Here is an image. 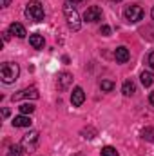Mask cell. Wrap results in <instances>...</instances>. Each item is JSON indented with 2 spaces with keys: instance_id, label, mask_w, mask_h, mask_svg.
<instances>
[{
  "instance_id": "cb8c5ba5",
  "label": "cell",
  "mask_w": 154,
  "mask_h": 156,
  "mask_svg": "<svg viewBox=\"0 0 154 156\" xmlns=\"http://www.w3.org/2000/svg\"><path fill=\"white\" fill-rule=\"evenodd\" d=\"M11 4V0H2V7H7Z\"/></svg>"
},
{
  "instance_id": "4316f807",
  "label": "cell",
  "mask_w": 154,
  "mask_h": 156,
  "mask_svg": "<svg viewBox=\"0 0 154 156\" xmlns=\"http://www.w3.org/2000/svg\"><path fill=\"white\" fill-rule=\"evenodd\" d=\"M114 2H120V0H114Z\"/></svg>"
},
{
  "instance_id": "d6986e66",
  "label": "cell",
  "mask_w": 154,
  "mask_h": 156,
  "mask_svg": "<svg viewBox=\"0 0 154 156\" xmlns=\"http://www.w3.org/2000/svg\"><path fill=\"white\" fill-rule=\"evenodd\" d=\"M102 156H120V154H118V151H116L113 145H105L102 149Z\"/></svg>"
},
{
  "instance_id": "7402d4cb",
  "label": "cell",
  "mask_w": 154,
  "mask_h": 156,
  "mask_svg": "<svg viewBox=\"0 0 154 156\" xmlns=\"http://www.w3.org/2000/svg\"><path fill=\"white\" fill-rule=\"evenodd\" d=\"M147 62H149V66H151V67L154 69V51L151 53V55H149V58H147Z\"/></svg>"
},
{
  "instance_id": "2e32d148",
  "label": "cell",
  "mask_w": 154,
  "mask_h": 156,
  "mask_svg": "<svg viewBox=\"0 0 154 156\" xmlns=\"http://www.w3.org/2000/svg\"><path fill=\"white\" fill-rule=\"evenodd\" d=\"M142 138L147 142H154V127H145L142 131Z\"/></svg>"
},
{
  "instance_id": "8fae6325",
  "label": "cell",
  "mask_w": 154,
  "mask_h": 156,
  "mask_svg": "<svg viewBox=\"0 0 154 156\" xmlns=\"http://www.w3.org/2000/svg\"><path fill=\"white\" fill-rule=\"evenodd\" d=\"M31 118L27 115H20V116H15L13 120V127H31Z\"/></svg>"
},
{
  "instance_id": "277c9868",
  "label": "cell",
  "mask_w": 154,
  "mask_h": 156,
  "mask_svg": "<svg viewBox=\"0 0 154 156\" xmlns=\"http://www.w3.org/2000/svg\"><path fill=\"white\" fill-rule=\"evenodd\" d=\"M123 15H125V20L127 22L136 24V22H140L143 18V9L140 5H127L125 11H123Z\"/></svg>"
},
{
  "instance_id": "52a82bcc",
  "label": "cell",
  "mask_w": 154,
  "mask_h": 156,
  "mask_svg": "<svg viewBox=\"0 0 154 156\" xmlns=\"http://www.w3.org/2000/svg\"><path fill=\"white\" fill-rule=\"evenodd\" d=\"M37 144H38V131H29L27 134H24L20 145H22L24 149H35Z\"/></svg>"
},
{
  "instance_id": "3957f363",
  "label": "cell",
  "mask_w": 154,
  "mask_h": 156,
  "mask_svg": "<svg viewBox=\"0 0 154 156\" xmlns=\"http://www.w3.org/2000/svg\"><path fill=\"white\" fill-rule=\"evenodd\" d=\"M26 15H27L31 20H35V22H42V20H44V16H45L42 2H40V0H31V2L27 4Z\"/></svg>"
},
{
  "instance_id": "5b68a950",
  "label": "cell",
  "mask_w": 154,
  "mask_h": 156,
  "mask_svg": "<svg viewBox=\"0 0 154 156\" xmlns=\"http://www.w3.org/2000/svg\"><path fill=\"white\" fill-rule=\"evenodd\" d=\"M40 94H38V89L37 87H27V89H22L18 93H15L11 96L13 102H18V100H24V98H31V100H37Z\"/></svg>"
},
{
  "instance_id": "7a4b0ae2",
  "label": "cell",
  "mask_w": 154,
  "mask_h": 156,
  "mask_svg": "<svg viewBox=\"0 0 154 156\" xmlns=\"http://www.w3.org/2000/svg\"><path fill=\"white\" fill-rule=\"evenodd\" d=\"M64 15H65V18H67L69 27H71L73 31H78L80 26H82V22H80V15H78L76 7L73 5V2L67 0V2L64 4Z\"/></svg>"
},
{
  "instance_id": "484cf974",
  "label": "cell",
  "mask_w": 154,
  "mask_h": 156,
  "mask_svg": "<svg viewBox=\"0 0 154 156\" xmlns=\"http://www.w3.org/2000/svg\"><path fill=\"white\" fill-rule=\"evenodd\" d=\"M151 15H152V20H154V7H152V13H151Z\"/></svg>"
},
{
  "instance_id": "e0dca14e",
  "label": "cell",
  "mask_w": 154,
  "mask_h": 156,
  "mask_svg": "<svg viewBox=\"0 0 154 156\" xmlns=\"http://www.w3.org/2000/svg\"><path fill=\"white\" fill-rule=\"evenodd\" d=\"M114 87H116V83L113 80H102V82H100V89H102V91H107V93H109V91H113Z\"/></svg>"
},
{
  "instance_id": "603a6c76",
  "label": "cell",
  "mask_w": 154,
  "mask_h": 156,
  "mask_svg": "<svg viewBox=\"0 0 154 156\" xmlns=\"http://www.w3.org/2000/svg\"><path fill=\"white\" fill-rule=\"evenodd\" d=\"M149 102H151V105H154V91L149 94Z\"/></svg>"
},
{
  "instance_id": "ba28073f",
  "label": "cell",
  "mask_w": 154,
  "mask_h": 156,
  "mask_svg": "<svg viewBox=\"0 0 154 156\" xmlns=\"http://www.w3.org/2000/svg\"><path fill=\"white\" fill-rule=\"evenodd\" d=\"M83 102H85V93H83V89H82V87H75L73 93H71V104H73L75 107H80Z\"/></svg>"
},
{
  "instance_id": "ac0fdd59",
  "label": "cell",
  "mask_w": 154,
  "mask_h": 156,
  "mask_svg": "<svg viewBox=\"0 0 154 156\" xmlns=\"http://www.w3.org/2000/svg\"><path fill=\"white\" fill-rule=\"evenodd\" d=\"M24 147L22 145H11L9 151H7V156H24Z\"/></svg>"
},
{
  "instance_id": "ffe728a7",
  "label": "cell",
  "mask_w": 154,
  "mask_h": 156,
  "mask_svg": "<svg viewBox=\"0 0 154 156\" xmlns=\"http://www.w3.org/2000/svg\"><path fill=\"white\" fill-rule=\"evenodd\" d=\"M18 109H20L22 115H31V113L35 111V105H33V104H22Z\"/></svg>"
},
{
  "instance_id": "d4e9b609",
  "label": "cell",
  "mask_w": 154,
  "mask_h": 156,
  "mask_svg": "<svg viewBox=\"0 0 154 156\" xmlns=\"http://www.w3.org/2000/svg\"><path fill=\"white\" fill-rule=\"evenodd\" d=\"M69 2H73V4H76V2H82V0H69Z\"/></svg>"
},
{
  "instance_id": "8992f818",
  "label": "cell",
  "mask_w": 154,
  "mask_h": 156,
  "mask_svg": "<svg viewBox=\"0 0 154 156\" xmlns=\"http://www.w3.org/2000/svg\"><path fill=\"white\" fill-rule=\"evenodd\" d=\"M102 16H103V13H102V7H98V5H91L83 13L85 22H98V20H102Z\"/></svg>"
},
{
  "instance_id": "4fadbf2b",
  "label": "cell",
  "mask_w": 154,
  "mask_h": 156,
  "mask_svg": "<svg viewBox=\"0 0 154 156\" xmlns=\"http://www.w3.org/2000/svg\"><path fill=\"white\" fill-rule=\"evenodd\" d=\"M71 82H73V75L62 73V75L58 76V87H60V89H67V87L71 85Z\"/></svg>"
},
{
  "instance_id": "44dd1931",
  "label": "cell",
  "mask_w": 154,
  "mask_h": 156,
  "mask_svg": "<svg viewBox=\"0 0 154 156\" xmlns=\"http://www.w3.org/2000/svg\"><path fill=\"white\" fill-rule=\"evenodd\" d=\"M100 33H102L103 37H109V35H111V27H109V26H102V27H100Z\"/></svg>"
},
{
  "instance_id": "7c38bea8",
  "label": "cell",
  "mask_w": 154,
  "mask_h": 156,
  "mask_svg": "<svg viewBox=\"0 0 154 156\" xmlns=\"http://www.w3.org/2000/svg\"><path fill=\"white\" fill-rule=\"evenodd\" d=\"M29 44H31V47H33V49H44L45 40H44L42 35L35 33V35H31V37H29Z\"/></svg>"
},
{
  "instance_id": "5bb4252c",
  "label": "cell",
  "mask_w": 154,
  "mask_h": 156,
  "mask_svg": "<svg viewBox=\"0 0 154 156\" xmlns=\"http://www.w3.org/2000/svg\"><path fill=\"white\" fill-rule=\"evenodd\" d=\"M121 93H123L125 96H132V94L136 93V85H134V82H132V80H127V82L121 85Z\"/></svg>"
},
{
  "instance_id": "9a60e30c",
  "label": "cell",
  "mask_w": 154,
  "mask_h": 156,
  "mask_svg": "<svg viewBox=\"0 0 154 156\" xmlns=\"http://www.w3.org/2000/svg\"><path fill=\"white\" fill-rule=\"evenodd\" d=\"M140 80H142L143 87H151V85L154 83V75L152 73H149V71H143V73L140 75Z\"/></svg>"
},
{
  "instance_id": "9c48e42d",
  "label": "cell",
  "mask_w": 154,
  "mask_h": 156,
  "mask_svg": "<svg viewBox=\"0 0 154 156\" xmlns=\"http://www.w3.org/2000/svg\"><path fill=\"white\" fill-rule=\"evenodd\" d=\"M114 58H116V62H118V64H125V62H129V58H131L129 49H127V47H123V45H120V47L114 51Z\"/></svg>"
},
{
  "instance_id": "30bf717a",
  "label": "cell",
  "mask_w": 154,
  "mask_h": 156,
  "mask_svg": "<svg viewBox=\"0 0 154 156\" xmlns=\"http://www.w3.org/2000/svg\"><path fill=\"white\" fill-rule=\"evenodd\" d=\"M9 35H15V37H18V38H24L27 33H26V27H24L22 24L13 22V24L9 26Z\"/></svg>"
},
{
  "instance_id": "6da1fadb",
  "label": "cell",
  "mask_w": 154,
  "mask_h": 156,
  "mask_svg": "<svg viewBox=\"0 0 154 156\" xmlns=\"http://www.w3.org/2000/svg\"><path fill=\"white\" fill-rule=\"evenodd\" d=\"M18 75H20L18 64H13V62L2 64V67H0V78H2L4 83H13V82L18 78Z\"/></svg>"
}]
</instances>
